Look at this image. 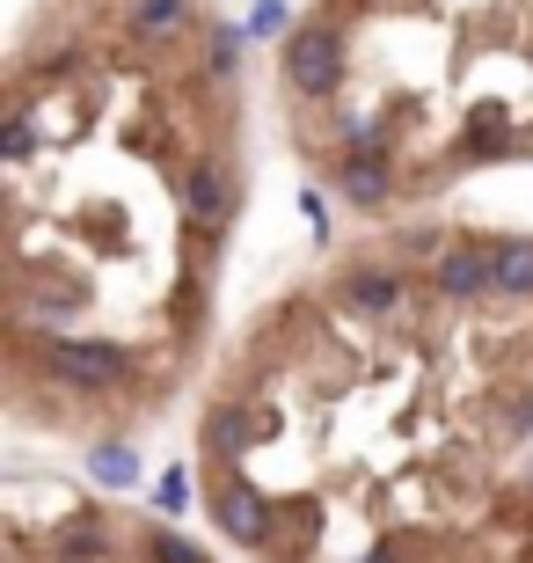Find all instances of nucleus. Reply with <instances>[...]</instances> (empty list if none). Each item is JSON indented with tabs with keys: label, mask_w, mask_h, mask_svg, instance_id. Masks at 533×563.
<instances>
[{
	"label": "nucleus",
	"mask_w": 533,
	"mask_h": 563,
	"mask_svg": "<svg viewBox=\"0 0 533 563\" xmlns=\"http://www.w3.org/2000/svg\"><path fill=\"white\" fill-rule=\"evenodd\" d=\"M8 396L146 418L212 330L242 220V30L220 0H44L0 110Z\"/></svg>",
	"instance_id": "1"
},
{
	"label": "nucleus",
	"mask_w": 533,
	"mask_h": 563,
	"mask_svg": "<svg viewBox=\"0 0 533 563\" xmlns=\"http://www.w3.org/2000/svg\"><path fill=\"white\" fill-rule=\"evenodd\" d=\"M278 103L351 212L526 162L533 0H300Z\"/></svg>",
	"instance_id": "3"
},
{
	"label": "nucleus",
	"mask_w": 533,
	"mask_h": 563,
	"mask_svg": "<svg viewBox=\"0 0 533 563\" xmlns=\"http://www.w3.org/2000/svg\"><path fill=\"white\" fill-rule=\"evenodd\" d=\"M146 563H206V549L184 542L176 527H146Z\"/></svg>",
	"instance_id": "4"
},
{
	"label": "nucleus",
	"mask_w": 533,
	"mask_h": 563,
	"mask_svg": "<svg viewBox=\"0 0 533 563\" xmlns=\"http://www.w3.org/2000/svg\"><path fill=\"white\" fill-rule=\"evenodd\" d=\"M198 454L270 498L286 563L344 512H431L533 454V286L504 278V234L417 220L336 256L248 330Z\"/></svg>",
	"instance_id": "2"
},
{
	"label": "nucleus",
	"mask_w": 533,
	"mask_h": 563,
	"mask_svg": "<svg viewBox=\"0 0 533 563\" xmlns=\"http://www.w3.org/2000/svg\"><path fill=\"white\" fill-rule=\"evenodd\" d=\"M154 505H162V512H184V505H190V476H184V468H168V476H162Z\"/></svg>",
	"instance_id": "5"
}]
</instances>
